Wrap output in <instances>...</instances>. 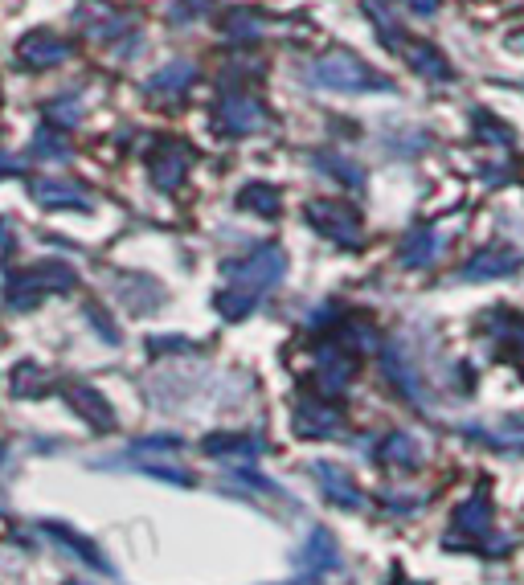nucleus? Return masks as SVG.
<instances>
[{
  "mask_svg": "<svg viewBox=\"0 0 524 585\" xmlns=\"http://www.w3.org/2000/svg\"><path fill=\"white\" fill-rule=\"evenodd\" d=\"M312 82L328 86V90H385L389 86L381 74H373L353 54H328V58H320L312 66Z\"/></svg>",
  "mask_w": 524,
  "mask_h": 585,
  "instance_id": "1",
  "label": "nucleus"
},
{
  "mask_svg": "<svg viewBox=\"0 0 524 585\" xmlns=\"http://www.w3.org/2000/svg\"><path fill=\"white\" fill-rule=\"evenodd\" d=\"M70 58V41H62L58 33H46V29H33L17 41V62L25 70H46V66H58Z\"/></svg>",
  "mask_w": 524,
  "mask_h": 585,
  "instance_id": "2",
  "label": "nucleus"
},
{
  "mask_svg": "<svg viewBox=\"0 0 524 585\" xmlns=\"http://www.w3.org/2000/svg\"><path fill=\"white\" fill-rule=\"evenodd\" d=\"M222 123H226L234 135H250V131L262 127V107H258L254 99H246V95H234V99L222 103Z\"/></svg>",
  "mask_w": 524,
  "mask_h": 585,
  "instance_id": "3",
  "label": "nucleus"
},
{
  "mask_svg": "<svg viewBox=\"0 0 524 585\" xmlns=\"http://www.w3.org/2000/svg\"><path fill=\"white\" fill-rule=\"evenodd\" d=\"M197 78V70L189 66V62H172V66H164L160 74H152V90H156V95H181V90L189 86Z\"/></svg>",
  "mask_w": 524,
  "mask_h": 585,
  "instance_id": "4",
  "label": "nucleus"
},
{
  "mask_svg": "<svg viewBox=\"0 0 524 585\" xmlns=\"http://www.w3.org/2000/svg\"><path fill=\"white\" fill-rule=\"evenodd\" d=\"M226 33H230V37H238V41H246V37H258V33H262V17H258V13H246V9H238V13L226 21Z\"/></svg>",
  "mask_w": 524,
  "mask_h": 585,
  "instance_id": "5",
  "label": "nucleus"
},
{
  "mask_svg": "<svg viewBox=\"0 0 524 585\" xmlns=\"http://www.w3.org/2000/svg\"><path fill=\"white\" fill-rule=\"evenodd\" d=\"M41 205H82L78 201V189H66V185H54V180H46V185L33 189Z\"/></svg>",
  "mask_w": 524,
  "mask_h": 585,
  "instance_id": "6",
  "label": "nucleus"
},
{
  "mask_svg": "<svg viewBox=\"0 0 524 585\" xmlns=\"http://www.w3.org/2000/svg\"><path fill=\"white\" fill-rule=\"evenodd\" d=\"M213 9V0H172V21H193Z\"/></svg>",
  "mask_w": 524,
  "mask_h": 585,
  "instance_id": "7",
  "label": "nucleus"
},
{
  "mask_svg": "<svg viewBox=\"0 0 524 585\" xmlns=\"http://www.w3.org/2000/svg\"><path fill=\"white\" fill-rule=\"evenodd\" d=\"M402 5L410 13H418V17H434V13H439V0H402Z\"/></svg>",
  "mask_w": 524,
  "mask_h": 585,
  "instance_id": "8",
  "label": "nucleus"
},
{
  "mask_svg": "<svg viewBox=\"0 0 524 585\" xmlns=\"http://www.w3.org/2000/svg\"><path fill=\"white\" fill-rule=\"evenodd\" d=\"M50 115H54V119H62V123H74V119H78L82 111H78V103H58V107H54Z\"/></svg>",
  "mask_w": 524,
  "mask_h": 585,
  "instance_id": "9",
  "label": "nucleus"
}]
</instances>
